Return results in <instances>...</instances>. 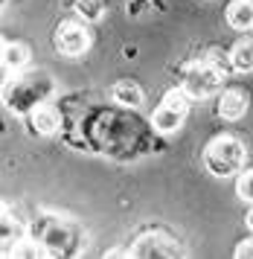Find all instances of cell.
I'll use <instances>...</instances> for the list:
<instances>
[{
	"label": "cell",
	"mask_w": 253,
	"mask_h": 259,
	"mask_svg": "<svg viewBox=\"0 0 253 259\" xmlns=\"http://www.w3.org/2000/svg\"><path fill=\"white\" fill-rule=\"evenodd\" d=\"M227 76V67H224V56L219 53H207L204 59L192 61L184 73V91L189 99H207L221 88Z\"/></svg>",
	"instance_id": "1"
},
{
	"label": "cell",
	"mask_w": 253,
	"mask_h": 259,
	"mask_svg": "<svg viewBox=\"0 0 253 259\" xmlns=\"http://www.w3.org/2000/svg\"><path fill=\"white\" fill-rule=\"evenodd\" d=\"M247 152H244V143H239L230 134H221L204 149V166L209 169V175L216 178H230L236 172H242Z\"/></svg>",
	"instance_id": "2"
},
{
	"label": "cell",
	"mask_w": 253,
	"mask_h": 259,
	"mask_svg": "<svg viewBox=\"0 0 253 259\" xmlns=\"http://www.w3.org/2000/svg\"><path fill=\"white\" fill-rule=\"evenodd\" d=\"M186 91L184 88H175L169 94L163 96L160 108L151 114V125L154 131H160V134H172L175 128H181V122H184V114H186Z\"/></svg>",
	"instance_id": "3"
},
{
	"label": "cell",
	"mask_w": 253,
	"mask_h": 259,
	"mask_svg": "<svg viewBox=\"0 0 253 259\" xmlns=\"http://www.w3.org/2000/svg\"><path fill=\"white\" fill-rule=\"evenodd\" d=\"M56 50L67 59H79L91 50V32L76 21H67V24L58 26L56 32Z\"/></svg>",
	"instance_id": "4"
},
{
	"label": "cell",
	"mask_w": 253,
	"mask_h": 259,
	"mask_svg": "<svg viewBox=\"0 0 253 259\" xmlns=\"http://www.w3.org/2000/svg\"><path fill=\"white\" fill-rule=\"evenodd\" d=\"M131 256H178V245H175L169 236L163 233H146L140 236L134 247H131Z\"/></svg>",
	"instance_id": "5"
},
{
	"label": "cell",
	"mask_w": 253,
	"mask_h": 259,
	"mask_svg": "<svg viewBox=\"0 0 253 259\" xmlns=\"http://www.w3.org/2000/svg\"><path fill=\"white\" fill-rule=\"evenodd\" d=\"M29 125H32L35 134H41V137H50V134H56L58 125H61V117H58L56 108L50 105H38L29 111Z\"/></svg>",
	"instance_id": "6"
},
{
	"label": "cell",
	"mask_w": 253,
	"mask_h": 259,
	"mask_svg": "<svg viewBox=\"0 0 253 259\" xmlns=\"http://www.w3.org/2000/svg\"><path fill=\"white\" fill-rule=\"evenodd\" d=\"M247 111V94H244L242 88H233V91H227V94L221 96V102H219V114L224 119H239Z\"/></svg>",
	"instance_id": "7"
},
{
	"label": "cell",
	"mask_w": 253,
	"mask_h": 259,
	"mask_svg": "<svg viewBox=\"0 0 253 259\" xmlns=\"http://www.w3.org/2000/svg\"><path fill=\"white\" fill-rule=\"evenodd\" d=\"M227 24L239 32L253 29V0H233L227 6Z\"/></svg>",
	"instance_id": "8"
},
{
	"label": "cell",
	"mask_w": 253,
	"mask_h": 259,
	"mask_svg": "<svg viewBox=\"0 0 253 259\" xmlns=\"http://www.w3.org/2000/svg\"><path fill=\"white\" fill-rule=\"evenodd\" d=\"M230 64H233V70H239V73H250L253 70V38L244 35L242 41L233 44Z\"/></svg>",
	"instance_id": "9"
},
{
	"label": "cell",
	"mask_w": 253,
	"mask_h": 259,
	"mask_svg": "<svg viewBox=\"0 0 253 259\" xmlns=\"http://www.w3.org/2000/svg\"><path fill=\"white\" fill-rule=\"evenodd\" d=\"M111 96H114L119 105H125V108H140L143 105V91H140V84L137 82H128V79H122V82H116L114 84V91H111Z\"/></svg>",
	"instance_id": "10"
},
{
	"label": "cell",
	"mask_w": 253,
	"mask_h": 259,
	"mask_svg": "<svg viewBox=\"0 0 253 259\" xmlns=\"http://www.w3.org/2000/svg\"><path fill=\"white\" fill-rule=\"evenodd\" d=\"M26 61H29V50H26V44H21V41H9V44L3 47V67H6V70H23Z\"/></svg>",
	"instance_id": "11"
},
{
	"label": "cell",
	"mask_w": 253,
	"mask_h": 259,
	"mask_svg": "<svg viewBox=\"0 0 253 259\" xmlns=\"http://www.w3.org/2000/svg\"><path fill=\"white\" fill-rule=\"evenodd\" d=\"M76 12L85 21H99L105 15V0H76Z\"/></svg>",
	"instance_id": "12"
},
{
	"label": "cell",
	"mask_w": 253,
	"mask_h": 259,
	"mask_svg": "<svg viewBox=\"0 0 253 259\" xmlns=\"http://www.w3.org/2000/svg\"><path fill=\"white\" fill-rule=\"evenodd\" d=\"M236 195L247 204H253V169L250 172H242L239 175V184H236Z\"/></svg>",
	"instance_id": "13"
},
{
	"label": "cell",
	"mask_w": 253,
	"mask_h": 259,
	"mask_svg": "<svg viewBox=\"0 0 253 259\" xmlns=\"http://www.w3.org/2000/svg\"><path fill=\"white\" fill-rule=\"evenodd\" d=\"M236 256H253V242H242L236 247Z\"/></svg>",
	"instance_id": "14"
},
{
	"label": "cell",
	"mask_w": 253,
	"mask_h": 259,
	"mask_svg": "<svg viewBox=\"0 0 253 259\" xmlns=\"http://www.w3.org/2000/svg\"><path fill=\"white\" fill-rule=\"evenodd\" d=\"M247 230H253V210L247 212Z\"/></svg>",
	"instance_id": "15"
}]
</instances>
